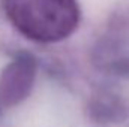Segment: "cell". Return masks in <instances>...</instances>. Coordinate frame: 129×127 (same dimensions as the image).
<instances>
[{
	"label": "cell",
	"instance_id": "cell-1",
	"mask_svg": "<svg viewBox=\"0 0 129 127\" xmlns=\"http://www.w3.org/2000/svg\"><path fill=\"white\" fill-rule=\"evenodd\" d=\"M14 27L36 42H57L75 30L80 9L75 0H3Z\"/></svg>",
	"mask_w": 129,
	"mask_h": 127
}]
</instances>
